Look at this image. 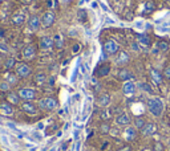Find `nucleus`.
Wrapping results in <instances>:
<instances>
[{"mask_svg": "<svg viewBox=\"0 0 170 151\" xmlns=\"http://www.w3.org/2000/svg\"><path fill=\"white\" fill-rule=\"evenodd\" d=\"M138 42L139 44H145V45H149L150 44V41H149V37H146V36H139V38H138Z\"/></svg>", "mask_w": 170, "mask_h": 151, "instance_id": "obj_34", "label": "nucleus"}, {"mask_svg": "<svg viewBox=\"0 0 170 151\" xmlns=\"http://www.w3.org/2000/svg\"><path fill=\"white\" fill-rule=\"evenodd\" d=\"M78 19H80V20H81L83 23H85V21L88 20V17H87V12H85L84 9H80V11H78Z\"/></svg>", "mask_w": 170, "mask_h": 151, "instance_id": "obj_31", "label": "nucleus"}, {"mask_svg": "<svg viewBox=\"0 0 170 151\" xmlns=\"http://www.w3.org/2000/svg\"><path fill=\"white\" fill-rule=\"evenodd\" d=\"M23 56H24L26 60H32V58L36 56V49H35V47L33 45H28L27 48H24Z\"/></svg>", "mask_w": 170, "mask_h": 151, "instance_id": "obj_16", "label": "nucleus"}, {"mask_svg": "<svg viewBox=\"0 0 170 151\" xmlns=\"http://www.w3.org/2000/svg\"><path fill=\"white\" fill-rule=\"evenodd\" d=\"M150 78H152V81H153L156 85H159V84H162L163 76H162V74H161V73H159L158 70L153 69V70L150 72Z\"/></svg>", "mask_w": 170, "mask_h": 151, "instance_id": "obj_18", "label": "nucleus"}, {"mask_svg": "<svg viewBox=\"0 0 170 151\" xmlns=\"http://www.w3.org/2000/svg\"><path fill=\"white\" fill-rule=\"evenodd\" d=\"M118 44L116 40H113V38H111V40H108L104 44V51L106 52V55H116V53L118 52Z\"/></svg>", "mask_w": 170, "mask_h": 151, "instance_id": "obj_5", "label": "nucleus"}, {"mask_svg": "<svg viewBox=\"0 0 170 151\" xmlns=\"http://www.w3.org/2000/svg\"><path fill=\"white\" fill-rule=\"evenodd\" d=\"M4 36H6V29L0 27V38H2V37H4Z\"/></svg>", "mask_w": 170, "mask_h": 151, "instance_id": "obj_39", "label": "nucleus"}, {"mask_svg": "<svg viewBox=\"0 0 170 151\" xmlns=\"http://www.w3.org/2000/svg\"><path fill=\"white\" fill-rule=\"evenodd\" d=\"M0 52H8V47L6 45V44L0 42Z\"/></svg>", "mask_w": 170, "mask_h": 151, "instance_id": "obj_37", "label": "nucleus"}, {"mask_svg": "<svg viewBox=\"0 0 170 151\" xmlns=\"http://www.w3.org/2000/svg\"><path fill=\"white\" fill-rule=\"evenodd\" d=\"M132 48H133V49H134V51H137V52L139 51V48H138V45H137V42H134V44H132Z\"/></svg>", "mask_w": 170, "mask_h": 151, "instance_id": "obj_40", "label": "nucleus"}, {"mask_svg": "<svg viewBox=\"0 0 170 151\" xmlns=\"http://www.w3.org/2000/svg\"><path fill=\"white\" fill-rule=\"evenodd\" d=\"M148 110L149 113L154 117H161L162 113H163V102L161 98H158V97H152V98H149L148 102Z\"/></svg>", "mask_w": 170, "mask_h": 151, "instance_id": "obj_1", "label": "nucleus"}, {"mask_svg": "<svg viewBox=\"0 0 170 151\" xmlns=\"http://www.w3.org/2000/svg\"><path fill=\"white\" fill-rule=\"evenodd\" d=\"M26 20H27V17L23 12H16L12 16V23L15 25H23V24L26 23Z\"/></svg>", "mask_w": 170, "mask_h": 151, "instance_id": "obj_15", "label": "nucleus"}, {"mask_svg": "<svg viewBox=\"0 0 170 151\" xmlns=\"http://www.w3.org/2000/svg\"><path fill=\"white\" fill-rule=\"evenodd\" d=\"M165 25H166V27H170V21H168L166 24H165Z\"/></svg>", "mask_w": 170, "mask_h": 151, "instance_id": "obj_42", "label": "nucleus"}, {"mask_svg": "<svg viewBox=\"0 0 170 151\" xmlns=\"http://www.w3.org/2000/svg\"><path fill=\"white\" fill-rule=\"evenodd\" d=\"M0 114L2 115H12L13 114V108L9 102H2L0 104Z\"/></svg>", "mask_w": 170, "mask_h": 151, "instance_id": "obj_13", "label": "nucleus"}, {"mask_svg": "<svg viewBox=\"0 0 170 151\" xmlns=\"http://www.w3.org/2000/svg\"><path fill=\"white\" fill-rule=\"evenodd\" d=\"M9 86H11V85H9L7 81L0 82V90H2V91H8L9 90Z\"/></svg>", "mask_w": 170, "mask_h": 151, "instance_id": "obj_33", "label": "nucleus"}, {"mask_svg": "<svg viewBox=\"0 0 170 151\" xmlns=\"http://www.w3.org/2000/svg\"><path fill=\"white\" fill-rule=\"evenodd\" d=\"M129 61V56L126 52H121L118 55V58H117V62L118 64H126V62Z\"/></svg>", "mask_w": 170, "mask_h": 151, "instance_id": "obj_24", "label": "nucleus"}, {"mask_svg": "<svg viewBox=\"0 0 170 151\" xmlns=\"http://www.w3.org/2000/svg\"><path fill=\"white\" fill-rule=\"evenodd\" d=\"M163 74H165V77H168V78H170V65L165 68V70H163Z\"/></svg>", "mask_w": 170, "mask_h": 151, "instance_id": "obj_36", "label": "nucleus"}, {"mask_svg": "<svg viewBox=\"0 0 170 151\" xmlns=\"http://www.w3.org/2000/svg\"><path fill=\"white\" fill-rule=\"evenodd\" d=\"M118 151H132V147H130V146H124V147L120 149Z\"/></svg>", "mask_w": 170, "mask_h": 151, "instance_id": "obj_38", "label": "nucleus"}, {"mask_svg": "<svg viewBox=\"0 0 170 151\" xmlns=\"http://www.w3.org/2000/svg\"><path fill=\"white\" fill-rule=\"evenodd\" d=\"M31 73H32L31 66L27 65V64H20L16 69V74H17V77H20V78H27V77L31 76Z\"/></svg>", "mask_w": 170, "mask_h": 151, "instance_id": "obj_8", "label": "nucleus"}, {"mask_svg": "<svg viewBox=\"0 0 170 151\" xmlns=\"http://www.w3.org/2000/svg\"><path fill=\"white\" fill-rule=\"evenodd\" d=\"M15 65H16V60H15V58H8L7 62H6V65H4V66H6V69L8 70V69H12Z\"/></svg>", "mask_w": 170, "mask_h": 151, "instance_id": "obj_28", "label": "nucleus"}, {"mask_svg": "<svg viewBox=\"0 0 170 151\" xmlns=\"http://www.w3.org/2000/svg\"><path fill=\"white\" fill-rule=\"evenodd\" d=\"M122 91H124V94L128 95V97L133 95L134 93H136V84H134L132 80L130 81H125L124 85H122Z\"/></svg>", "mask_w": 170, "mask_h": 151, "instance_id": "obj_10", "label": "nucleus"}, {"mask_svg": "<svg viewBox=\"0 0 170 151\" xmlns=\"http://www.w3.org/2000/svg\"><path fill=\"white\" fill-rule=\"evenodd\" d=\"M37 105H39V108H40V109L51 111V110H53V109H56V108H57V101L54 100L53 97H45V98L39 100Z\"/></svg>", "mask_w": 170, "mask_h": 151, "instance_id": "obj_2", "label": "nucleus"}, {"mask_svg": "<svg viewBox=\"0 0 170 151\" xmlns=\"http://www.w3.org/2000/svg\"><path fill=\"white\" fill-rule=\"evenodd\" d=\"M54 45V41H53V37H49V36H44L41 37V40H40V47L43 48V49H51V48Z\"/></svg>", "mask_w": 170, "mask_h": 151, "instance_id": "obj_14", "label": "nucleus"}, {"mask_svg": "<svg viewBox=\"0 0 170 151\" xmlns=\"http://www.w3.org/2000/svg\"><path fill=\"white\" fill-rule=\"evenodd\" d=\"M20 95L17 93H13V91H9L7 95V102H9L11 105H19L20 104Z\"/></svg>", "mask_w": 170, "mask_h": 151, "instance_id": "obj_19", "label": "nucleus"}, {"mask_svg": "<svg viewBox=\"0 0 170 151\" xmlns=\"http://www.w3.org/2000/svg\"><path fill=\"white\" fill-rule=\"evenodd\" d=\"M21 109H23L24 113H27L29 115L37 114V106L35 105L33 102H31V101H24L21 104Z\"/></svg>", "mask_w": 170, "mask_h": 151, "instance_id": "obj_9", "label": "nucleus"}, {"mask_svg": "<svg viewBox=\"0 0 170 151\" xmlns=\"http://www.w3.org/2000/svg\"><path fill=\"white\" fill-rule=\"evenodd\" d=\"M101 131H102V133H108V131H111V127H109V125L104 123V125L101 126Z\"/></svg>", "mask_w": 170, "mask_h": 151, "instance_id": "obj_35", "label": "nucleus"}, {"mask_svg": "<svg viewBox=\"0 0 170 151\" xmlns=\"http://www.w3.org/2000/svg\"><path fill=\"white\" fill-rule=\"evenodd\" d=\"M130 122H132V119H130V117H129V114H126V113H121L116 117L117 126H129Z\"/></svg>", "mask_w": 170, "mask_h": 151, "instance_id": "obj_12", "label": "nucleus"}, {"mask_svg": "<svg viewBox=\"0 0 170 151\" xmlns=\"http://www.w3.org/2000/svg\"><path fill=\"white\" fill-rule=\"evenodd\" d=\"M157 130H158V127H157L156 123L149 122L141 129V134L144 135V137H152V135H154L157 133Z\"/></svg>", "mask_w": 170, "mask_h": 151, "instance_id": "obj_7", "label": "nucleus"}, {"mask_svg": "<svg viewBox=\"0 0 170 151\" xmlns=\"http://www.w3.org/2000/svg\"><path fill=\"white\" fill-rule=\"evenodd\" d=\"M35 81H36L39 85H43L44 82L47 81V74H45V73H43V72L37 73V74L35 76Z\"/></svg>", "mask_w": 170, "mask_h": 151, "instance_id": "obj_23", "label": "nucleus"}, {"mask_svg": "<svg viewBox=\"0 0 170 151\" xmlns=\"http://www.w3.org/2000/svg\"><path fill=\"white\" fill-rule=\"evenodd\" d=\"M111 118H112V113L109 110H104L102 113H101V119L108 121V119H111Z\"/></svg>", "mask_w": 170, "mask_h": 151, "instance_id": "obj_30", "label": "nucleus"}, {"mask_svg": "<svg viewBox=\"0 0 170 151\" xmlns=\"http://www.w3.org/2000/svg\"><path fill=\"white\" fill-rule=\"evenodd\" d=\"M28 25L31 28V31H39L40 27H41V17H39L37 15H33V16L29 17L28 20Z\"/></svg>", "mask_w": 170, "mask_h": 151, "instance_id": "obj_11", "label": "nucleus"}, {"mask_svg": "<svg viewBox=\"0 0 170 151\" xmlns=\"http://www.w3.org/2000/svg\"><path fill=\"white\" fill-rule=\"evenodd\" d=\"M17 94L20 95V98H21L23 101H32L36 98V91H35L32 87H21Z\"/></svg>", "mask_w": 170, "mask_h": 151, "instance_id": "obj_3", "label": "nucleus"}, {"mask_svg": "<svg viewBox=\"0 0 170 151\" xmlns=\"http://www.w3.org/2000/svg\"><path fill=\"white\" fill-rule=\"evenodd\" d=\"M145 125H146V122H145V119L142 118V117H137V118L134 119V126H136V129L141 130Z\"/></svg>", "mask_w": 170, "mask_h": 151, "instance_id": "obj_25", "label": "nucleus"}, {"mask_svg": "<svg viewBox=\"0 0 170 151\" xmlns=\"http://www.w3.org/2000/svg\"><path fill=\"white\" fill-rule=\"evenodd\" d=\"M54 20H56V16H54V13L52 11H47L44 12V15L41 16V27L43 28H49L53 25Z\"/></svg>", "mask_w": 170, "mask_h": 151, "instance_id": "obj_4", "label": "nucleus"}, {"mask_svg": "<svg viewBox=\"0 0 170 151\" xmlns=\"http://www.w3.org/2000/svg\"><path fill=\"white\" fill-rule=\"evenodd\" d=\"M109 73H111V66H109L108 64H105V65H101L98 68V69L96 70V74L98 77H105V76H108Z\"/></svg>", "mask_w": 170, "mask_h": 151, "instance_id": "obj_20", "label": "nucleus"}, {"mask_svg": "<svg viewBox=\"0 0 170 151\" xmlns=\"http://www.w3.org/2000/svg\"><path fill=\"white\" fill-rule=\"evenodd\" d=\"M118 78L122 80V81H130L133 78V74L128 69H122L118 72Z\"/></svg>", "mask_w": 170, "mask_h": 151, "instance_id": "obj_21", "label": "nucleus"}, {"mask_svg": "<svg viewBox=\"0 0 170 151\" xmlns=\"http://www.w3.org/2000/svg\"><path fill=\"white\" fill-rule=\"evenodd\" d=\"M153 151H165V146L161 142H156L153 146Z\"/></svg>", "mask_w": 170, "mask_h": 151, "instance_id": "obj_32", "label": "nucleus"}, {"mask_svg": "<svg viewBox=\"0 0 170 151\" xmlns=\"http://www.w3.org/2000/svg\"><path fill=\"white\" fill-rule=\"evenodd\" d=\"M122 137L125 140H128V142H132V140L136 139L137 137V129L133 127V126H126L122 133Z\"/></svg>", "mask_w": 170, "mask_h": 151, "instance_id": "obj_6", "label": "nucleus"}, {"mask_svg": "<svg viewBox=\"0 0 170 151\" xmlns=\"http://www.w3.org/2000/svg\"><path fill=\"white\" fill-rule=\"evenodd\" d=\"M53 41H54V45H56V48H61L63 47V38L60 35H56L53 37Z\"/></svg>", "mask_w": 170, "mask_h": 151, "instance_id": "obj_29", "label": "nucleus"}, {"mask_svg": "<svg viewBox=\"0 0 170 151\" xmlns=\"http://www.w3.org/2000/svg\"><path fill=\"white\" fill-rule=\"evenodd\" d=\"M6 81L8 82L9 85H15V84H17V77L15 74H7Z\"/></svg>", "mask_w": 170, "mask_h": 151, "instance_id": "obj_27", "label": "nucleus"}, {"mask_svg": "<svg viewBox=\"0 0 170 151\" xmlns=\"http://www.w3.org/2000/svg\"><path fill=\"white\" fill-rule=\"evenodd\" d=\"M97 102H98V105L101 106V108H108L109 104H111V95H109L108 93H102V94H100Z\"/></svg>", "mask_w": 170, "mask_h": 151, "instance_id": "obj_17", "label": "nucleus"}, {"mask_svg": "<svg viewBox=\"0 0 170 151\" xmlns=\"http://www.w3.org/2000/svg\"><path fill=\"white\" fill-rule=\"evenodd\" d=\"M145 12L146 13H150L154 11V8H156V4H154V2H152V0H148L146 3H145Z\"/></svg>", "mask_w": 170, "mask_h": 151, "instance_id": "obj_26", "label": "nucleus"}, {"mask_svg": "<svg viewBox=\"0 0 170 151\" xmlns=\"http://www.w3.org/2000/svg\"><path fill=\"white\" fill-rule=\"evenodd\" d=\"M78 48H80V45H74V47H73V52H77Z\"/></svg>", "mask_w": 170, "mask_h": 151, "instance_id": "obj_41", "label": "nucleus"}, {"mask_svg": "<svg viewBox=\"0 0 170 151\" xmlns=\"http://www.w3.org/2000/svg\"><path fill=\"white\" fill-rule=\"evenodd\" d=\"M156 51L157 52H166V51H169V44L166 41H158L156 44Z\"/></svg>", "mask_w": 170, "mask_h": 151, "instance_id": "obj_22", "label": "nucleus"}]
</instances>
